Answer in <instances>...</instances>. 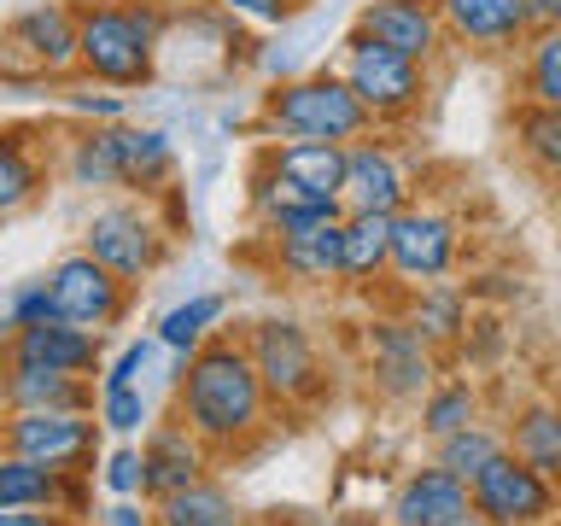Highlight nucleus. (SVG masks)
<instances>
[{
  "label": "nucleus",
  "instance_id": "1",
  "mask_svg": "<svg viewBox=\"0 0 561 526\" xmlns=\"http://www.w3.org/2000/svg\"><path fill=\"white\" fill-rule=\"evenodd\" d=\"M270 386H263L245 340H205L193 357L182 363L175 380V415L205 438L210 450H234L252 433H263L270 421Z\"/></svg>",
  "mask_w": 561,
  "mask_h": 526
},
{
  "label": "nucleus",
  "instance_id": "2",
  "mask_svg": "<svg viewBox=\"0 0 561 526\" xmlns=\"http://www.w3.org/2000/svg\"><path fill=\"white\" fill-rule=\"evenodd\" d=\"M82 24V77L100 88H147L158 77L164 12L152 0H88Z\"/></svg>",
  "mask_w": 561,
  "mask_h": 526
},
{
  "label": "nucleus",
  "instance_id": "3",
  "mask_svg": "<svg viewBox=\"0 0 561 526\" xmlns=\"http://www.w3.org/2000/svg\"><path fill=\"white\" fill-rule=\"evenodd\" d=\"M257 129L280 140H345L351 147V140L375 135V112L340 70H310V77H287L263 94Z\"/></svg>",
  "mask_w": 561,
  "mask_h": 526
},
{
  "label": "nucleus",
  "instance_id": "4",
  "mask_svg": "<svg viewBox=\"0 0 561 526\" xmlns=\"http://www.w3.org/2000/svg\"><path fill=\"white\" fill-rule=\"evenodd\" d=\"M82 252H94L112 275H123L129 287H140V281H152L158 270H164L170 228L158 222V210L135 193V199H112V205H100L94 217H88Z\"/></svg>",
  "mask_w": 561,
  "mask_h": 526
},
{
  "label": "nucleus",
  "instance_id": "5",
  "mask_svg": "<svg viewBox=\"0 0 561 526\" xmlns=\"http://www.w3.org/2000/svg\"><path fill=\"white\" fill-rule=\"evenodd\" d=\"M340 77L363 94L375 123H403V117L421 112V100H427V65L410 59V53H398V47L368 42L357 30H345V42H340Z\"/></svg>",
  "mask_w": 561,
  "mask_h": 526
},
{
  "label": "nucleus",
  "instance_id": "6",
  "mask_svg": "<svg viewBox=\"0 0 561 526\" xmlns=\"http://www.w3.org/2000/svg\"><path fill=\"white\" fill-rule=\"evenodd\" d=\"M245 351H252L263 386H270L275 403H316L322 398V357H316V340L298 316H257L245 328Z\"/></svg>",
  "mask_w": 561,
  "mask_h": 526
},
{
  "label": "nucleus",
  "instance_id": "7",
  "mask_svg": "<svg viewBox=\"0 0 561 526\" xmlns=\"http://www.w3.org/2000/svg\"><path fill=\"white\" fill-rule=\"evenodd\" d=\"M100 433H105L100 410H12L7 415V450L65 468V473H94Z\"/></svg>",
  "mask_w": 561,
  "mask_h": 526
},
{
  "label": "nucleus",
  "instance_id": "8",
  "mask_svg": "<svg viewBox=\"0 0 561 526\" xmlns=\"http://www.w3.org/2000/svg\"><path fill=\"white\" fill-rule=\"evenodd\" d=\"M7 70L12 77H70L82 70V24L70 0H42V7L12 12L7 24Z\"/></svg>",
  "mask_w": 561,
  "mask_h": 526
},
{
  "label": "nucleus",
  "instance_id": "9",
  "mask_svg": "<svg viewBox=\"0 0 561 526\" xmlns=\"http://www.w3.org/2000/svg\"><path fill=\"white\" fill-rule=\"evenodd\" d=\"M473 508L491 526H556L561 515V485L533 462H520L515 450H503L480 480H473Z\"/></svg>",
  "mask_w": 561,
  "mask_h": 526
},
{
  "label": "nucleus",
  "instance_id": "10",
  "mask_svg": "<svg viewBox=\"0 0 561 526\" xmlns=\"http://www.w3.org/2000/svg\"><path fill=\"white\" fill-rule=\"evenodd\" d=\"M433 340L421 333L415 322H368V380L386 403H410V398H427L433 392Z\"/></svg>",
  "mask_w": 561,
  "mask_h": 526
},
{
  "label": "nucleus",
  "instance_id": "11",
  "mask_svg": "<svg viewBox=\"0 0 561 526\" xmlns=\"http://www.w3.org/2000/svg\"><path fill=\"white\" fill-rule=\"evenodd\" d=\"M47 281H53V298H59V316L77 328L105 333L129 316V281L112 275L94 252H65L47 270Z\"/></svg>",
  "mask_w": 561,
  "mask_h": 526
},
{
  "label": "nucleus",
  "instance_id": "12",
  "mask_svg": "<svg viewBox=\"0 0 561 526\" xmlns=\"http://www.w3.org/2000/svg\"><path fill=\"white\" fill-rule=\"evenodd\" d=\"M456 252H462V228L438 205H410L392 217V275L410 287H433L450 275Z\"/></svg>",
  "mask_w": 561,
  "mask_h": 526
},
{
  "label": "nucleus",
  "instance_id": "13",
  "mask_svg": "<svg viewBox=\"0 0 561 526\" xmlns=\"http://www.w3.org/2000/svg\"><path fill=\"white\" fill-rule=\"evenodd\" d=\"M351 30L368 35V42H380V47L410 53L421 65H433L450 42L445 18H438V0H363V12Z\"/></svg>",
  "mask_w": 561,
  "mask_h": 526
},
{
  "label": "nucleus",
  "instance_id": "14",
  "mask_svg": "<svg viewBox=\"0 0 561 526\" xmlns=\"http://www.w3.org/2000/svg\"><path fill=\"white\" fill-rule=\"evenodd\" d=\"M473 515V485L462 480V473L450 468H410L392 491V503H386V521L392 526H456Z\"/></svg>",
  "mask_w": 561,
  "mask_h": 526
},
{
  "label": "nucleus",
  "instance_id": "15",
  "mask_svg": "<svg viewBox=\"0 0 561 526\" xmlns=\"http://www.w3.org/2000/svg\"><path fill=\"white\" fill-rule=\"evenodd\" d=\"M410 175H403L398 152L386 140L363 135L345 147V210H380V217H398L410 210Z\"/></svg>",
  "mask_w": 561,
  "mask_h": 526
},
{
  "label": "nucleus",
  "instance_id": "16",
  "mask_svg": "<svg viewBox=\"0 0 561 526\" xmlns=\"http://www.w3.org/2000/svg\"><path fill=\"white\" fill-rule=\"evenodd\" d=\"M438 18H445L450 42L480 47V53H515L538 30L526 0H438Z\"/></svg>",
  "mask_w": 561,
  "mask_h": 526
},
{
  "label": "nucleus",
  "instance_id": "17",
  "mask_svg": "<svg viewBox=\"0 0 561 526\" xmlns=\"http://www.w3.org/2000/svg\"><path fill=\"white\" fill-rule=\"evenodd\" d=\"M140 456H147V498L152 503L170 498V491H182V485H199L210 473V445L182 415L152 421L147 438H140Z\"/></svg>",
  "mask_w": 561,
  "mask_h": 526
},
{
  "label": "nucleus",
  "instance_id": "18",
  "mask_svg": "<svg viewBox=\"0 0 561 526\" xmlns=\"http://www.w3.org/2000/svg\"><path fill=\"white\" fill-rule=\"evenodd\" d=\"M7 357H12V363L65 368V375H100V368H105L100 333H94V328L65 322V316H53V322H35V328H12Z\"/></svg>",
  "mask_w": 561,
  "mask_h": 526
},
{
  "label": "nucleus",
  "instance_id": "19",
  "mask_svg": "<svg viewBox=\"0 0 561 526\" xmlns=\"http://www.w3.org/2000/svg\"><path fill=\"white\" fill-rule=\"evenodd\" d=\"M82 491H88V473H65L12 450L0 462V508H65V515L82 521Z\"/></svg>",
  "mask_w": 561,
  "mask_h": 526
},
{
  "label": "nucleus",
  "instance_id": "20",
  "mask_svg": "<svg viewBox=\"0 0 561 526\" xmlns=\"http://www.w3.org/2000/svg\"><path fill=\"white\" fill-rule=\"evenodd\" d=\"M7 403L12 410H100V386L94 375H65V368L7 357Z\"/></svg>",
  "mask_w": 561,
  "mask_h": 526
},
{
  "label": "nucleus",
  "instance_id": "21",
  "mask_svg": "<svg viewBox=\"0 0 561 526\" xmlns=\"http://www.w3.org/2000/svg\"><path fill=\"white\" fill-rule=\"evenodd\" d=\"M263 164L316 199H345V140H275Z\"/></svg>",
  "mask_w": 561,
  "mask_h": 526
},
{
  "label": "nucleus",
  "instance_id": "22",
  "mask_svg": "<svg viewBox=\"0 0 561 526\" xmlns=\"http://www.w3.org/2000/svg\"><path fill=\"white\" fill-rule=\"evenodd\" d=\"M270 245H275V270L298 281V287L345 281V222L310 228V235H293V240H270Z\"/></svg>",
  "mask_w": 561,
  "mask_h": 526
},
{
  "label": "nucleus",
  "instance_id": "23",
  "mask_svg": "<svg viewBox=\"0 0 561 526\" xmlns=\"http://www.w3.org/2000/svg\"><path fill=\"white\" fill-rule=\"evenodd\" d=\"M123 123H88L82 135L65 140V182L70 187H88V193L123 187Z\"/></svg>",
  "mask_w": 561,
  "mask_h": 526
},
{
  "label": "nucleus",
  "instance_id": "24",
  "mask_svg": "<svg viewBox=\"0 0 561 526\" xmlns=\"http://www.w3.org/2000/svg\"><path fill=\"white\" fill-rule=\"evenodd\" d=\"M175 175V140L152 123H123V193H164Z\"/></svg>",
  "mask_w": 561,
  "mask_h": 526
},
{
  "label": "nucleus",
  "instance_id": "25",
  "mask_svg": "<svg viewBox=\"0 0 561 526\" xmlns=\"http://www.w3.org/2000/svg\"><path fill=\"white\" fill-rule=\"evenodd\" d=\"M508 450L520 456V462H533L538 473H550L561 485V398H538V403H520L515 415H508Z\"/></svg>",
  "mask_w": 561,
  "mask_h": 526
},
{
  "label": "nucleus",
  "instance_id": "26",
  "mask_svg": "<svg viewBox=\"0 0 561 526\" xmlns=\"http://www.w3.org/2000/svg\"><path fill=\"white\" fill-rule=\"evenodd\" d=\"M222 316H228V293H193L187 305H170L164 316H158V333H152V340L164 345L170 357L187 363L205 340H217Z\"/></svg>",
  "mask_w": 561,
  "mask_h": 526
},
{
  "label": "nucleus",
  "instance_id": "27",
  "mask_svg": "<svg viewBox=\"0 0 561 526\" xmlns=\"http://www.w3.org/2000/svg\"><path fill=\"white\" fill-rule=\"evenodd\" d=\"M392 275V217L380 210H351L345 217V281H368Z\"/></svg>",
  "mask_w": 561,
  "mask_h": 526
},
{
  "label": "nucleus",
  "instance_id": "28",
  "mask_svg": "<svg viewBox=\"0 0 561 526\" xmlns=\"http://www.w3.org/2000/svg\"><path fill=\"white\" fill-rule=\"evenodd\" d=\"M158 526H240L245 515L234 508V491H228L222 480H205L199 485H182L170 491V498H158Z\"/></svg>",
  "mask_w": 561,
  "mask_h": 526
},
{
  "label": "nucleus",
  "instance_id": "29",
  "mask_svg": "<svg viewBox=\"0 0 561 526\" xmlns=\"http://www.w3.org/2000/svg\"><path fill=\"white\" fill-rule=\"evenodd\" d=\"M503 450H508V433H503V427H491V421H473V427L450 433V438H438V445H433V462H438V468H450V473H462V480L473 485L491 462H497Z\"/></svg>",
  "mask_w": 561,
  "mask_h": 526
},
{
  "label": "nucleus",
  "instance_id": "30",
  "mask_svg": "<svg viewBox=\"0 0 561 526\" xmlns=\"http://www.w3.org/2000/svg\"><path fill=\"white\" fill-rule=\"evenodd\" d=\"M480 421V386L473 380H445V386H433L427 398H421V433L433 438H450V433H462Z\"/></svg>",
  "mask_w": 561,
  "mask_h": 526
},
{
  "label": "nucleus",
  "instance_id": "31",
  "mask_svg": "<svg viewBox=\"0 0 561 526\" xmlns=\"http://www.w3.org/2000/svg\"><path fill=\"white\" fill-rule=\"evenodd\" d=\"M515 140L526 152V164H538L543 175H561V105H533L526 100L515 112Z\"/></svg>",
  "mask_w": 561,
  "mask_h": 526
},
{
  "label": "nucleus",
  "instance_id": "32",
  "mask_svg": "<svg viewBox=\"0 0 561 526\" xmlns=\"http://www.w3.org/2000/svg\"><path fill=\"white\" fill-rule=\"evenodd\" d=\"M42 182H47V170L30 158V140L24 135L0 140V217H18L42 193Z\"/></svg>",
  "mask_w": 561,
  "mask_h": 526
},
{
  "label": "nucleus",
  "instance_id": "33",
  "mask_svg": "<svg viewBox=\"0 0 561 526\" xmlns=\"http://www.w3.org/2000/svg\"><path fill=\"white\" fill-rule=\"evenodd\" d=\"M520 88L533 105H561V24L533 30L526 59H520Z\"/></svg>",
  "mask_w": 561,
  "mask_h": 526
},
{
  "label": "nucleus",
  "instance_id": "34",
  "mask_svg": "<svg viewBox=\"0 0 561 526\" xmlns=\"http://www.w3.org/2000/svg\"><path fill=\"white\" fill-rule=\"evenodd\" d=\"M410 322L427 333L433 345H450V340H462V328H468V298L433 281V287H421V298L410 305Z\"/></svg>",
  "mask_w": 561,
  "mask_h": 526
},
{
  "label": "nucleus",
  "instance_id": "35",
  "mask_svg": "<svg viewBox=\"0 0 561 526\" xmlns=\"http://www.w3.org/2000/svg\"><path fill=\"white\" fill-rule=\"evenodd\" d=\"M351 210L345 199H310V193H298V199H287L280 210H270L257 228L270 240H293V235H310V228H328V222H345Z\"/></svg>",
  "mask_w": 561,
  "mask_h": 526
},
{
  "label": "nucleus",
  "instance_id": "36",
  "mask_svg": "<svg viewBox=\"0 0 561 526\" xmlns=\"http://www.w3.org/2000/svg\"><path fill=\"white\" fill-rule=\"evenodd\" d=\"M100 421H105V433H112V438H135V433L152 427V403H147V392H140V386L100 392Z\"/></svg>",
  "mask_w": 561,
  "mask_h": 526
},
{
  "label": "nucleus",
  "instance_id": "37",
  "mask_svg": "<svg viewBox=\"0 0 561 526\" xmlns=\"http://www.w3.org/2000/svg\"><path fill=\"white\" fill-rule=\"evenodd\" d=\"M59 316V298H53V281L35 275V281H18L7 293V328H35V322H53Z\"/></svg>",
  "mask_w": 561,
  "mask_h": 526
},
{
  "label": "nucleus",
  "instance_id": "38",
  "mask_svg": "<svg viewBox=\"0 0 561 526\" xmlns=\"http://www.w3.org/2000/svg\"><path fill=\"white\" fill-rule=\"evenodd\" d=\"M100 485L112 491V498H147V456L129 450V445H117L100 462Z\"/></svg>",
  "mask_w": 561,
  "mask_h": 526
},
{
  "label": "nucleus",
  "instance_id": "39",
  "mask_svg": "<svg viewBox=\"0 0 561 526\" xmlns=\"http://www.w3.org/2000/svg\"><path fill=\"white\" fill-rule=\"evenodd\" d=\"M152 351H158V340H129L112 363L100 368V392H123V386H140V375L152 368Z\"/></svg>",
  "mask_w": 561,
  "mask_h": 526
},
{
  "label": "nucleus",
  "instance_id": "40",
  "mask_svg": "<svg viewBox=\"0 0 561 526\" xmlns=\"http://www.w3.org/2000/svg\"><path fill=\"white\" fill-rule=\"evenodd\" d=\"M77 117H88V123H123L129 112H123V94H94V88H82V94H70L65 100Z\"/></svg>",
  "mask_w": 561,
  "mask_h": 526
},
{
  "label": "nucleus",
  "instance_id": "41",
  "mask_svg": "<svg viewBox=\"0 0 561 526\" xmlns=\"http://www.w3.org/2000/svg\"><path fill=\"white\" fill-rule=\"evenodd\" d=\"M222 7L252 18V24H287V18L305 12V0H222Z\"/></svg>",
  "mask_w": 561,
  "mask_h": 526
},
{
  "label": "nucleus",
  "instance_id": "42",
  "mask_svg": "<svg viewBox=\"0 0 561 526\" xmlns=\"http://www.w3.org/2000/svg\"><path fill=\"white\" fill-rule=\"evenodd\" d=\"M100 521L105 526H158V508H152V498H117Z\"/></svg>",
  "mask_w": 561,
  "mask_h": 526
},
{
  "label": "nucleus",
  "instance_id": "43",
  "mask_svg": "<svg viewBox=\"0 0 561 526\" xmlns=\"http://www.w3.org/2000/svg\"><path fill=\"white\" fill-rule=\"evenodd\" d=\"M0 526H77L65 508H0Z\"/></svg>",
  "mask_w": 561,
  "mask_h": 526
},
{
  "label": "nucleus",
  "instance_id": "44",
  "mask_svg": "<svg viewBox=\"0 0 561 526\" xmlns=\"http://www.w3.org/2000/svg\"><path fill=\"white\" fill-rule=\"evenodd\" d=\"M526 12H533L538 30H556L561 24V0H526Z\"/></svg>",
  "mask_w": 561,
  "mask_h": 526
},
{
  "label": "nucleus",
  "instance_id": "45",
  "mask_svg": "<svg viewBox=\"0 0 561 526\" xmlns=\"http://www.w3.org/2000/svg\"><path fill=\"white\" fill-rule=\"evenodd\" d=\"M240 526H293V521H280V515H245Z\"/></svg>",
  "mask_w": 561,
  "mask_h": 526
},
{
  "label": "nucleus",
  "instance_id": "46",
  "mask_svg": "<svg viewBox=\"0 0 561 526\" xmlns=\"http://www.w3.org/2000/svg\"><path fill=\"white\" fill-rule=\"evenodd\" d=\"M456 526H491V521L480 515V508H473V515H468V521H456Z\"/></svg>",
  "mask_w": 561,
  "mask_h": 526
},
{
  "label": "nucleus",
  "instance_id": "47",
  "mask_svg": "<svg viewBox=\"0 0 561 526\" xmlns=\"http://www.w3.org/2000/svg\"><path fill=\"white\" fill-rule=\"evenodd\" d=\"M556 199H561V175H556Z\"/></svg>",
  "mask_w": 561,
  "mask_h": 526
},
{
  "label": "nucleus",
  "instance_id": "48",
  "mask_svg": "<svg viewBox=\"0 0 561 526\" xmlns=\"http://www.w3.org/2000/svg\"><path fill=\"white\" fill-rule=\"evenodd\" d=\"M363 526H368V521H363ZM386 526H392V521H386Z\"/></svg>",
  "mask_w": 561,
  "mask_h": 526
}]
</instances>
